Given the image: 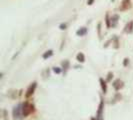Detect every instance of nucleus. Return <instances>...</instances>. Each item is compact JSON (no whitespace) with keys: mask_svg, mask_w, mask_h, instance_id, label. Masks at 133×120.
I'll list each match as a JSON object with an SVG mask.
<instances>
[{"mask_svg":"<svg viewBox=\"0 0 133 120\" xmlns=\"http://www.w3.org/2000/svg\"><path fill=\"white\" fill-rule=\"evenodd\" d=\"M34 111V107L32 104L28 103V102H25L22 104V113H23V116H28L29 114H31Z\"/></svg>","mask_w":133,"mask_h":120,"instance_id":"nucleus-1","label":"nucleus"},{"mask_svg":"<svg viewBox=\"0 0 133 120\" xmlns=\"http://www.w3.org/2000/svg\"><path fill=\"white\" fill-rule=\"evenodd\" d=\"M12 114H13V118L14 119H20L21 116L23 115L22 113V104H19L15 107L12 111Z\"/></svg>","mask_w":133,"mask_h":120,"instance_id":"nucleus-2","label":"nucleus"},{"mask_svg":"<svg viewBox=\"0 0 133 120\" xmlns=\"http://www.w3.org/2000/svg\"><path fill=\"white\" fill-rule=\"evenodd\" d=\"M36 86H37V83H36V82H33L30 86L28 87L26 93H25V97H26V98H29L30 96H32V95H33L34 91H35V89H36Z\"/></svg>","mask_w":133,"mask_h":120,"instance_id":"nucleus-3","label":"nucleus"},{"mask_svg":"<svg viewBox=\"0 0 133 120\" xmlns=\"http://www.w3.org/2000/svg\"><path fill=\"white\" fill-rule=\"evenodd\" d=\"M113 88L116 90V91H118V90H120L121 88H123V86H124V83H123V81H121L120 79H116L115 81L113 82Z\"/></svg>","mask_w":133,"mask_h":120,"instance_id":"nucleus-4","label":"nucleus"},{"mask_svg":"<svg viewBox=\"0 0 133 120\" xmlns=\"http://www.w3.org/2000/svg\"><path fill=\"white\" fill-rule=\"evenodd\" d=\"M124 31L126 32V33H131L133 31V22L132 21H130V22H128L126 24V26H125V29H124Z\"/></svg>","mask_w":133,"mask_h":120,"instance_id":"nucleus-5","label":"nucleus"},{"mask_svg":"<svg viewBox=\"0 0 133 120\" xmlns=\"http://www.w3.org/2000/svg\"><path fill=\"white\" fill-rule=\"evenodd\" d=\"M99 82H100V85H101V88H102V90H103V93H106L107 85H106V82H105V80H103L102 78H100Z\"/></svg>","mask_w":133,"mask_h":120,"instance_id":"nucleus-6","label":"nucleus"},{"mask_svg":"<svg viewBox=\"0 0 133 120\" xmlns=\"http://www.w3.org/2000/svg\"><path fill=\"white\" fill-rule=\"evenodd\" d=\"M102 111H103V101H101L98 107V110H97V119H100L101 115H102Z\"/></svg>","mask_w":133,"mask_h":120,"instance_id":"nucleus-7","label":"nucleus"},{"mask_svg":"<svg viewBox=\"0 0 133 120\" xmlns=\"http://www.w3.org/2000/svg\"><path fill=\"white\" fill-rule=\"evenodd\" d=\"M118 15H114L112 16V18H111V22H110V24H111V26L112 27H115L116 26V23H117V21H118Z\"/></svg>","mask_w":133,"mask_h":120,"instance_id":"nucleus-8","label":"nucleus"},{"mask_svg":"<svg viewBox=\"0 0 133 120\" xmlns=\"http://www.w3.org/2000/svg\"><path fill=\"white\" fill-rule=\"evenodd\" d=\"M128 8H130V2H129V0H124L123 3H122L121 9L122 10H125V9H128Z\"/></svg>","mask_w":133,"mask_h":120,"instance_id":"nucleus-9","label":"nucleus"},{"mask_svg":"<svg viewBox=\"0 0 133 120\" xmlns=\"http://www.w3.org/2000/svg\"><path fill=\"white\" fill-rule=\"evenodd\" d=\"M76 33H77L78 36H83V35H85V34L87 33V29L85 28V27H82V28H80Z\"/></svg>","mask_w":133,"mask_h":120,"instance_id":"nucleus-10","label":"nucleus"},{"mask_svg":"<svg viewBox=\"0 0 133 120\" xmlns=\"http://www.w3.org/2000/svg\"><path fill=\"white\" fill-rule=\"evenodd\" d=\"M53 55V51L52 50H48V51H46L45 53L42 55V57L44 58V59H47V58H49L50 56H52Z\"/></svg>","mask_w":133,"mask_h":120,"instance_id":"nucleus-11","label":"nucleus"},{"mask_svg":"<svg viewBox=\"0 0 133 120\" xmlns=\"http://www.w3.org/2000/svg\"><path fill=\"white\" fill-rule=\"evenodd\" d=\"M77 60L81 62V63H83L84 61H85V56H84V54L83 53H78L77 54Z\"/></svg>","mask_w":133,"mask_h":120,"instance_id":"nucleus-12","label":"nucleus"},{"mask_svg":"<svg viewBox=\"0 0 133 120\" xmlns=\"http://www.w3.org/2000/svg\"><path fill=\"white\" fill-rule=\"evenodd\" d=\"M53 71H54V73L59 74V73H61L62 69H61V68H59V67H54V68H53Z\"/></svg>","mask_w":133,"mask_h":120,"instance_id":"nucleus-13","label":"nucleus"},{"mask_svg":"<svg viewBox=\"0 0 133 120\" xmlns=\"http://www.w3.org/2000/svg\"><path fill=\"white\" fill-rule=\"evenodd\" d=\"M112 78H113V73L112 72H109L108 73V75H107V79H106V81H110V80H112Z\"/></svg>","mask_w":133,"mask_h":120,"instance_id":"nucleus-14","label":"nucleus"},{"mask_svg":"<svg viewBox=\"0 0 133 120\" xmlns=\"http://www.w3.org/2000/svg\"><path fill=\"white\" fill-rule=\"evenodd\" d=\"M128 63H129V60L127 59V58H125L124 61H123V65H124V66H127V65H128Z\"/></svg>","mask_w":133,"mask_h":120,"instance_id":"nucleus-15","label":"nucleus"},{"mask_svg":"<svg viewBox=\"0 0 133 120\" xmlns=\"http://www.w3.org/2000/svg\"><path fill=\"white\" fill-rule=\"evenodd\" d=\"M106 24H107V27L111 26V24H110V22H109V19H108V15H106Z\"/></svg>","mask_w":133,"mask_h":120,"instance_id":"nucleus-16","label":"nucleus"},{"mask_svg":"<svg viewBox=\"0 0 133 120\" xmlns=\"http://www.w3.org/2000/svg\"><path fill=\"white\" fill-rule=\"evenodd\" d=\"M60 29H62V30H64V29H66V24H61L60 25Z\"/></svg>","mask_w":133,"mask_h":120,"instance_id":"nucleus-17","label":"nucleus"},{"mask_svg":"<svg viewBox=\"0 0 133 120\" xmlns=\"http://www.w3.org/2000/svg\"><path fill=\"white\" fill-rule=\"evenodd\" d=\"M62 65H63V66L65 67V69H66L67 67H68V62H67V61H65V62H63V63H62Z\"/></svg>","mask_w":133,"mask_h":120,"instance_id":"nucleus-18","label":"nucleus"},{"mask_svg":"<svg viewBox=\"0 0 133 120\" xmlns=\"http://www.w3.org/2000/svg\"><path fill=\"white\" fill-rule=\"evenodd\" d=\"M92 1H93V0H89V1H88V4H89V5H91V3H92Z\"/></svg>","mask_w":133,"mask_h":120,"instance_id":"nucleus-19","label":"nucleus"}]
</instances>
